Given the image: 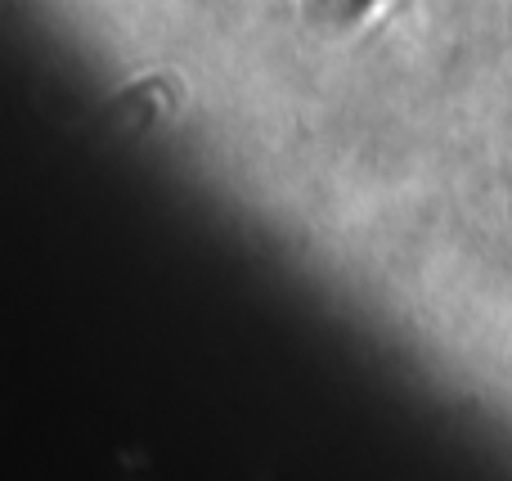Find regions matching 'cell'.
<instances>
[{
	"mask_svg": "<svg viewBox=\"0 0 512 481\" xmlns=\"http://www.w3.org/2000/svg\"><path fill=\"white\" fill-rule=\"evenodd\" d=\"M369 5L373 0H310V18H319V23H351Z\"/></svg>",
	"mask_w": 512,
	"mask_h": 481,
	"instance_id": "cell-1",
	"label": "cell"
}]
</instances>
